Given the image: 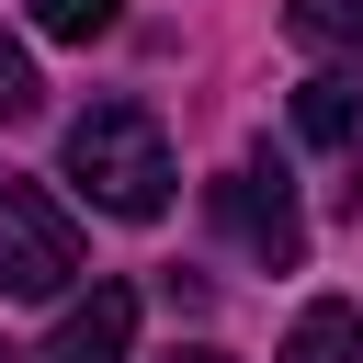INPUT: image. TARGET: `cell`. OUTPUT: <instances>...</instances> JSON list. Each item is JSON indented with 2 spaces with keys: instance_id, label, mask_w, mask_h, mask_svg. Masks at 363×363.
<instances>
[{
  "instance_id": "4",
  "label": "cell",
  "mask_w": 363,
  "mask_h": 363,
  "mask_svg": "<svg viewBox=\"0 0 363 363\" xmlns=\"http://www.w3.org/2000/svg\"><path fill=\"white\" fill-rule=\"evenodd\" d=\"M125 352H136V284H91L34 363H125Z\"/></svg>"
},
{
  "instance_id": "6",
  "label": "cell",
  "mask_w": 363,
  "mask_h": 363,
  "mask_svg": "<svg viewBox=\"0 0 363 363\" xmlns=\"http://www.w3.org/2000/svg\"><path fill=\"white\" fill-rule=\"evenodd\" d=\"M272 363H363V306H340V295H318L295 329H284V352Z\"/></svg>"
},
{
  "instance_id": "8",
  "label": "cell",
  "mask_w": 363,
  "mask_h": 363,
  "mask_svg": "<svg viewBox=\"0 0 363 363\" xmlns=\"http://www.w3.org/2000/svg\"><path fill=\"white\" fill-rule=\"evenodd\" d=\"M125 23V0H34V34L45 45H102Z\"/></svg>"
},
{
  "instance_id": "7",
  "label": "cell",
  "mask_w": 363,
  "mask_h": 363,
  "mask_svg": "<svg viewBox=\"0 0 363 363\" xmlns=\"http://www.w3.org/2000/svg\"><path fill=\"white\" fill-rule=\"evenodd\" d=\"M284 34L329 45V57H363V0H284Z\"/></svg>"
},
{
  "instance_id": "9",
  "label": "cell",
  "mask_w": 363,
  "mask_h": 363,
  "mask_svg": "<svg viewBox=\"0 0 363 363\" xmlns=\"http://www.w3.org/2000/svg\"><path fill=\"white\" fill-rule=\"evenodd\" d=\"M0 113H34V57L0 34Z\"/></svg>"
},
{
  "instance_id": "2",
  "label": "cell",
  "mask_w": 363,
  "mask_h": 363,
  "mask_svg": "<svg viewBox=\"0 0 363 363\" xmlns=\"http://www.w3.org/2000/svg\"><path fill=\"white\" fill-rule=\"evenodd\" d=\"M68 284H79V227H68V204L34 193V182H0V295H11V306H45V295H68Z\"/></svg>"
},
{
  "instance_id": "10",
  "label": "cell",
  "mask_w": 363,
  "mask_h": 363,
  "mask_svg": "<svg viewBox=\"0 0 363 363\" xmlns=\"http://www.w3.org/2000/svg\"><path fill=\"white\" fill-rule=\"evenodd\" d=\"M159 363H238V352H216V340H182V352H159Z\"/></svg>"
},
{
  "instance_id": "5",
  "label": "cell",
  "mask_w": 363,
  "mask_h": 363,
  "mask_svg": "<svg viewBox=\"0 0 363 363\" xmlns=\"http://www.w3.org/2000/svg\"><path fill=\"white\" fill-rule=\"evenodd\" d=\"M295 136H306V147H363V79H340V68L306 79V91H295Z\"/></svg>"
},
{
  "instance_id": "1",
  "label": "cell",
  "mask_w": 363,
  "mask_h": 363,
  "mask_svg": "<svg viewBox=\"0 0 363 363\" xmlns=\"http://www.w3.org/2000/svg\"><path fill=\"white\" fill-rule=\"evenodd\" d=\"M68 182L102 216H125V227L170 216V136H159V113L147 102H91L68 125Z\"/></svg>"
},
{
  "instance_id": "3",
  "label": "cell",
  "mask_w": 363,
  "mask_h": 363,
  "mask_svg": "<svg viewBox=\"0 0 363 363\" xmlns=\"http://www.w3.org/2000/svg\"><path fill=\"white\" fill-rule=\"evenodd\" d=\"M216 227H227L261 272H295V261H306V216H295L284 170H261V159H238V170L216 182Z\"/></svg>"
}]
</instances>
